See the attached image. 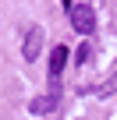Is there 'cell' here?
Returning <instances> with one entry per match:
<instances>
[{"instance_id": "obj_1", "label": "cell", "mask_w": 117, "mask_h": 120, "mask_svg": "<svg viewBox=\"0 0 117 120\" xmlns=\"http://www.w3.org/2000/svg\"><path fill=\"white\" fill-rule=\"evenodd\" d=\"M68 14H71V28L75 32H82V35H92L96 32V11L89 4H71Z\"/></svg>"}, {"instance_id": "obj_2", "label": "cell", "mask_w": 117, "mask_h": 120, "mask_svg": "<svg viewBox=\"0 0 117 120\" xmlns=\"http://www.w3.org/2000/svg\"><path fill=\"white\" fill-rule=\"evenodd\" d=\"M39 49H43V28L39 25H28L25 28V39H21V56L25 60H36Z\"/></svg>"}, {"instance_id": "obj_3", "label": "cell", "mask_w": 117, "mask_h": 120, "mask_svg": "<svg viewBox=\"0 0 117 120\" xmlns=\"http://www.w3.org/2000/svg\"><path fill=\"white\" fill-rule=\"evenodd\" d=\"M68 46H53V53H50V78H57V74H61L64 71V64H68Z\"/></svg>"}, {"instance_id": "obj_4", "label": "cell", "mask_w": 117, "mask_h": 120, "mask_svg": "<svg viewBox=\"0 0 117 120\" xmlns=\"http://www.w3.org/2000/svg\"><path fill=\"white\" fill-rule=\"evenodd\" d=\"M28 109H32V113H36V116H46V113H50V109H53V99H50V95H36V99H32V106H28Z\"/></svg>"}]
</instances>
